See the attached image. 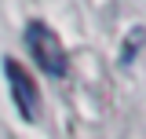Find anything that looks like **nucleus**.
I'll return each mask as SVG.
<instances>
[{
	"instance_id": "nucleus-2",
	"label": "nucleus",
	"mask_w": 146,
	"mask_h": 139,
	"mask_svg": "<svg viewBox=\"0 0 146 139\" xmlns=\"http://www.w3.org/2000/svg\"><path fill=\"white\" fill-rule=\"evenodd\" d=\"M4 73H7V88H11V99H15L22 121H36L40 117V88H36L33 73L15 59L4 62Z\"/></svg>"
},
{
	"instance_id": "nucleus-3",
	"label": "nucleus",
	"mask_w": 146,
	"mask_h": 139,
	"mask_svg": "<svg viewBox=\"0 0 146 139\" xmlns=\"http://www.w3.org/2000/svg\"><path fill=\"white\" fill-rule=\"evenodd\" d=\"M143 44H146V29H143V26H135V29H131V33L124 37V48H121V62L128 66V62L135 59V51H139Z\"/></svg>"
},
{
	"instance_id": "nucleus-1",
	"label": "nucleus",
	"mask_w": 146,
	"mask_h": 139,
	"mask_svg": "<svg viewBox=\"0 0 146 139\" xmlns=\"http://www.w3.org/2000/svg\"><path fill=\"white\" fill-rule=\"evenodd\" d=\"M22 40H26V51L33 55V62L48 77H66L70 73V59H66V48H62V40L55 33L48 22H26V29H22Z\"/></svg>"
}]
</instances>
